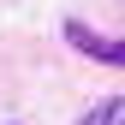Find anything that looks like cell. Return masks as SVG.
Returning a JSON list of instances; mask_svg holds the SVG:
<instances>
[{
	"instance_id": "6da1fadb",
	"label": "cell",
	"mask_w": 125,
	"mask_h": 125,
	"mask_svg": "<svg viewBox=\"0 0 125 125\" xmlns=\"http://www.w3.org/2000/svg\"><path fill=\"white\" fill-rule=\"evenodd\" d=\"M60 36L72 42L77 54H89V60H101V66H125V42H113V36H95L83 18H66V30Z\"/></svg>"
},
{
	"instance_id": "7a4b0ae2",
	"label": "cell",
	"mask_w": 125,
	"mask_h": 125,
	"mask_svg": "<svg viewBox=\"0 0 125 125\" xmlns=\"http://www.w3.org/2000/svg\"><path fill=\"white\" fill-rule=\"evenodd\" d=\"M77 125H125V95H107V101H95Z\"/></svg>"
}]
</instances>
